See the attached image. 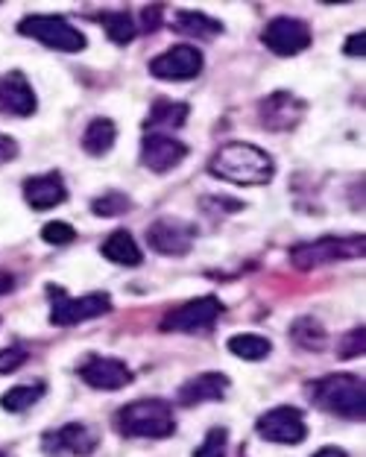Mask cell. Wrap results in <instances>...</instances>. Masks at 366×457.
Returning <instances> with one entry per match:
<instances>
[{
    "instance_id": "cell-25",
    "label": "cell",
    "mask_w": 366,
    "mask_h": 457,
    "mask_svg": "<svg viewBox=\"0 0 366 457\" xmlns=\"http://www.w3.org/2000/svg\"><path fill=\"white\" fill-rule=\"evenodd\" d=\"M229 352L244 361H264L273 352V343L261 335H235L229 340Z\"/></svg>"
},
{
    "instance_id": "cell-16",
    "label": "cell",
    "mask_w": 366,
    "mask_h": 457,
    "mask_svg": "<svg viewBox=\"0 0 366 457\" xmlns=\"http://www.w3.org/2000/svg\"><path fill=\"white\" fill-rule=\"evenodd\" d=\"M305 114V103L299 97H293L290 91H276L261 103V120L267 123L273 132H287L302 120Z\"/></svg>"
},
{
    "instance_id": "cell-28",
    "label": "cell",
    "mask_w": 366,
    "mask_h": 457,
    "mask_svg": "<svg viewBox=\"0 0 366 457\" xmlns=\"http://www.w3.org/2000/svg\"><path fill=\"white\" fill-rule=\"evenodd\" d=\"M226 443H229L226 428H212L205 434L200 449L194 452V457H226Z\"/></svg>"
},
{
    "instance_id": "cell-2",
    "label": "cell",
    "mask_w": 366,
    "mask_h": 457,
    "mask_svg": "<svg viewBox=\"0 0 366 457\" xmlns=\"http://www.w3.org/2000/svg\"><path fill=\"white\" fill-rule=\"evenodd\" d=\"M311 399L317 408L326 413L343 420H363L366 411V393H363V381L352 372H334L320 381H311Z\"/></svg>"
},
{
    "instance_id": "cell-35",
    "label": "cell",
    "mask_w": 366,
    "mask_h": 457,
    "mask_svg": "<svg viewBox=\"0 0 366 457\" xmlns=\"http://www.w3.org/2000/svg\"><path fill=\"white\" fill-rule=\"evenodd\" d=\"M12 287H15V278L9 276V273H0V296L9 294V290H12Z\"/></svg>"
},
{
    "instance_id": "cell-7",
    "label": "cell",
    "mask_w": 366,
    "mask_h": 457,
    "mask_svg": "<svg viewBox=\"0 0 366 457\" xmlns=\"http://www.w3.org/2000/svg\"><path fill=\"white\" fill-rule=\"evenodd\" d=\"M220 314H223V303H220L217 296H200V299H191V303H185L179 308H173L171 314L164 317L162 328L164 331H187V335H194V331H208L212 328Z\"/></svg>"
},
{
    "instance_id": "cell-6",
    "label": "cell",
    "mask_w": 366,
    "mask_h": 457,
    "mask_svg": "<svg viewBox=\"0 0 366 457\" xmlns=\"http://www.w3.org/2000/svg\"><path fill=\"white\" fill-rule=\"evenodd\" d=\"M112 311V299L106 294H86L79 299L65 296L62 290H54V308H50V323L54 326H77L86 320L103 317Z\"/></svg>"
},
{
    "instance_id": "cell-10",
    "label": "cell",
    "mask_w": 366,
    "mask_h": 457,
    "mask_svg": "<svg viewBox=\"0 0 366 457\" xmlns=\"http://www.w3.org/2000/svg\"><path fill=\"white\" fill-rule=\"evenodd\" d=\"M264 45L273 50L276 56H296L302 50H308L311 45V29L305 21L299 18H273L270 24L264 27Z\"/></svg>"
},
{
    "instance_id": "cell-32",
    "label": "cell",
    "mask_w": 366,
    "mask_h": 457,
    "mask_svg": "<svg viewBox=\"0 0 366 457\" xmlns=\"http://www.w3.org/2000/svg\"><path fill=\"white\" fill-rule=\"evenodd\" d=\"M346 54L354 56V59H363V56H366V33H354V36H349V41H346Z\"/></svg>"
},
{
    "instance_id": "cell-37",
    "label": "cell",
    "mask_w": 366,
    "mask_h": 457,
    "mask_svg": "<svg viewBox=\"0 0 366 457\" xmlns=\"http://www.w3.org/2000/svg\"><path fill=\"white\" fill-rule=\"evenodd\" d=\"M0 457H4V454H0Z\"/></svg>"
},
{
    "instance_id": "cell-21",
    "label": "cell",
    "mask_w": 366,
    "mask_h": 457,
    "mask_svg": "<svg viewBox=\"0 0 366 457\" xmlns=\"http://www.w3.org/2000/svg\"><path fill=\"white\" fill-rule=\"evenodd\" d=\"M173 29L179 36H191V38H214L223 33V24L217 18L205 15V12H194V9H179L173 15Z\"/></svg>"
},
{
    "instance_id": "cell-34",
    "label": "cell",
    "mask_w": 366,
    "mask_h": 457,
    "mask_svg": "<svg viewBox=\"0 0 366 457\" xmlns=\"http://www.w3.org/2000/svg\"><path fill=\"white\" fill-rule=\"evenodd\" d=\"M162 6H146L144 9V29H155L162 24Z\"/></svg>"
},
{
    "instance_id": "cell-17",
    "label": "cell",
    "mask_w": 366,
    "mask_h": 457,
    "mask_svg": "<svg viewBox=\"0 0 366 457\" xmlns=\"http://www.w3.org/2000/svg\"><path fill=\"white\" fill-rule=\"evenodd\" d=\"M24 200L29 209L36 212H47L56 209L68 200V188L62 182L59 173H45V176H33V179L24 182Z\"/></svg>"
},
{
    "instance_id": "cell-15",
    "label": "cell",
    "mask_w": 366,
    "mask_h": 457,
    "mask_svg": "<svg viewBox=\"0 0 366 457\" xmlns=\"http://www.w3.org/2000/svg\"><path fill=\"white\" fill-rule=\"evenodd\" d=\"M79 378L94 390H123L132 381V372L123 361L118 358H88L79 367Z\"/></svg>"
},
{
    "instance_id": "cell-33",
    "label": "cell",
    "mask_w": 366,
    "mask_h": 457,
    "mask_svg": "<svg viewBox=\"0 0 366 457\" xmlns=\"http://www.w3.org/2000/svg\"><path fill=\"white\" fill-rule=\"evenodd\" d=\"M18 155V141L9 138V135H0V164L12 162Z\"/></svg>"
},
{
    "instance_id": "cell-27",
    "label": "cell",
    "mask_w": 366,
    "mask_h": 457,
    "mask_svg": "<svg viewBox=\"0 0 366 457\" xmlns=\"http://www.w3.org/2000/svg\"><path fill=\"white\" fill-rule=\"evenodd\" d=\"M94 214H100V217H118L123 212H129L132 209V203H129V196L127 194H118V191H112V194H103L94 200Z\"/></svg>"
},
{
    "instance_id": "cell-12",
    "label": "cell",
    "mask_w": 366,
    "mask_h": 457,
    "mask_svg": "<svg viewBox=\"0 0 366 457\" xmlns=\"http://www.w3.org/2000/svg\"><path fill=\"white\" fill-rule=\"evenodd\" d=\"M196 237V226L185 220H173V217H162L146 228V241L162 255H185L191 253V244Z\"/></svg>"
},
{
    "instance_id": "cell-13",
    "label": "cell",
    "mask_w": 366,
    "mask_h": 457,
    "mask_svg": "<svg viewBox=\"0 0 366 457\" xmlns=\"http://www.w3.org/2000/svg\"><path fill=\"white\" fill-rule=\"evenodd\" d=\"M36 91L21 71H9V74L0 77V114H6V118H29V114H36Z\"/></svg>"
},
{
    "instance_id": "cell-22",
    "label": "cell",
    "mask_w": 366,
    "mask_h": 457,
    "mask_svg": "<svg viewBox=\"0 0 366 457\" xmlns=\"http://www.w3.org/2000/svg\"><path fill=\"white\" fill-rule=\"evenodd\" d=\"M118 141V127L109 118H94L82 132V150L88 155H106Z\"/></svg>"
},
{
    "instance_id": "cell-36",
    "label": "cell",
    "mask_w": 366,
    "mask_h": 457,
    "mask_svg": "<svg viewBox=\"0 0 366 457\" xmlns=\"http://www.w3.org/2000/svg\"><path fill=\"white\" fill-rule=\"evenodd\" d=\"M313 457H346V452H343V449H334V445H326V449H320Z\"/></svg>"
},
{
    "instance_id": "cell-20",
    "label": "cell",
    "mask_w": 366,
    "mask_h": 457,
    "mask_svg": "<svg viewBox=\"0 0 366 457\" xmlns=\"http://www.w3.org/2000/svg\"><path fill=\"white\" fill-rule=\"evenodd\" d=\"M100 253H103V258H109V262L123 264V267H138L144 262L141 246L135 244V237L127 232V228H118V232H112L106 241H103Z\"/></svg>"
},
{
    "instance_id": "cell-9",
    "label": "cell",
    "mask_w": 366,
    "mask_h": 457,
    "mask_svg": "<svg viewBox=\"0 0 366 457\" xmlns=\"http://www.w3.org/2000/svg\"><path fill=\"white\" fill-rule=\"evenodd\" d=\"M97 431L88 428V425L82 422H68L62 425L59 431H47L45 440H41V449H45L47 457H86L97 449Z\"/></svg>"
},
{
    "instance_id": "cell-14",
    "label": "cell",
    "mask_w": 366,
    "mask_h": 457,
    "mask_svg": "<svg viewBox=\"0 0 366 457\" xmlns=\"http://www.w3.org/2000/svg\"><path fill=\"white\" fill-rule=\"evenodd\" d=\"M187 155V147L182 141H176L173 135H144L141 141V164L153 173H167L179 168Z\"/></svg>"
},
{
    "instance_id": "cell-18",
    "label": "cell",
    "mask_w": 366,
    "mask_h": 457,
    "mask_svg": "<svg viewBox=\"0 0 366 457\" xmlns=\"http://www.w3.org/2000/svg\"><path fill=\"white\" fill-rule=\"evenodd\" d=\"M229 378L223 372H203L191 381H185L179 387V404H200V402H217L226 396Z\"/></svg>"
},
{
    "instance_id": "cell-5",
    "label": "cell",
    "mask_w": 366,
    "mask_h": 457,
    "mask_svg": "<svg viewBox=\"0 0 366 457\" xmlns=\"http://www.w3.org/2000/svg\"><path fill=\"white\" fill-rule=\"evenodd\" d=\"M343 258H363V235L361 237H320L313 244H299L290 253L296 270H317L322 264L343 262Z\"/></svg>"
},
{
    "instance_id": "cell-19",
    "label": "cell",
    "mask_w": 366,
    "mask_h": 457,
    "mask_svg": "<svg viewBox=\"0 0 366 457\" xmlns=\"http://www.w3.org/2000/svg\"><path fill=\"white\" fill-rule=\"evenodd\" d=\"M187 120V106L173 100H155L150 109V118L144 120L146 135H164V129H179Z\"/></svg>"
},
{
    "instance_id": "cell-29",
    "label": "cell",
    "mask_w": 366,
    "mask_h": 457,
    "mask_svg": "<svg viewBox=\"0 0 366 457\" xmlns=\"http://www.w3.org/2000/svg\"><path fill=\"white\" fill-rule=\"evenodd\" d=\"M41 237H45L47 244H54V246H65V244L73 241V237H77V232H73L71 223L54 220V223H47L45 228H41Z\"/></svg>"
},
{
    "instance_id": "cell-30",
    "label": "cell",
    "mask_w": 366,
    "mask_h": 457,
    "mask_svg": "<svg viewBox=\"0 0 366 457\" xmlns=\"http://www.w3.org/2000/svg\"><path fill=\"white\" fill-rule=\"evenodd\" d=\"M21 363H27V349L24 346H9L0 352V376L6 372H15Z\"/></svg>"
},
{
    "instance_id": "cell-24",
    "label": "cell",
    "mask_w": 366,
    "mask_h": 457,
    "mask_svg": "<svg viewBox=\"0 0 366 457\" xmlns=\"http://www.w3.org/2000/svg\"><path fill=\"white\" fill-rule=\"evenodd\" d=\"M41 396H45V384H41V381H36V384H18V387L4 393L0 404H4V411H9V413H24L27 408H33V404Z\"/></svg>"
},
{
    "instance_id": "cell-1",
    "label": "cell",
    "mask_w": 366,
    "mask_h": 457,
    "mask_svg": "<svg viewBox=\"0 0 366 457\" xmlns=\"http://www.w3.org/2000/svg\"><path fill=\"white\" fill-rule=\"evenodd\" d=\"M208 170L217 179L235 182V185H267L273 179L276 164L273 159L255 147V144H244V141H232L223 144L208 162Z\"/></svg>"
},
{
    "instance_id": "cell-4",
    "label": "cell",
    "mask_w": 366,
    "mask_h": 457,
    "mask_svg": "<svg viewBox=\"0 0 366 457\" xmlns=\"http://www.w3.org/2000/svg\"><path fill=\"white\" fill-rule=\"evenodd\" d=\"M18 33L41 41L45 47L62 50V54H79V50H86V36L68 18L59 15H27L18 24Z\"/></svg>"
},
{
    "instance_id": "cell-8",
    "label": "cell",
    "mask_w": 366,
    "mask_h": 457,
    "mask_svg": "<svg viewBox=\"0 0 366 457\" xmlns=\"http://www.w3.org/2000/svg\"><path fill=\"white\" fill-rule=\"evenodd\" d=\"M255 428L267 443H281V445H296L308 437V425H305V417H302V411L287 408V404L258 417Z\"/></svg>"
},
{
    "instance_id": "cell-11",
    "label": "cell",
    "mask_w": 366,
    "mask_h": 457,
    "mask_svg": "<svg viewBox=\"0 0 366 457\" xmlns=\"http://www.w3.org/2000/svg\"><path fill=\"white\" fill-rule=\"evenodd\" d=\"M203 71V54L191 45H176L150 62V74L159 79H194Z\"/></svg>"
},
{
    "instance_id": "cell-3",
    "label": "cell",
    "mask_w": 366,
    "mask_h": 457,
    "mask_svg": "<svg viewBox=\"0 0 366 457\" xmlns=\"http://www.w3.org/2000/svg\"><path fill=\"white\" fill-rule=\"evenodd\" d=\"M118 428L123 437L164 440L176 431L173 408L162 399H138L118 413Z\"/></svg>"
},
{
    "instance_id": "cell-31",
    "label": "cell",
    "mask_w": 366,
    "mask_h": 457,
    "mask_svg": "<svg viewBox=\"0 0 366 457\" xmlns=\"http://www.w3.org/2000/svg\"><path fill=\"white\" fill-rule=\"evenodd\" d=\"M363 326L361 328H354L349 331L346 337L340 340V358H354V355H363Z\"/></svg>"
},
{
    "instance_id": "cell-23",
    "label": "cell",
    "mask_w": 366,
    "mask_h": 457,
    "mask_svg": "<svg viewBox=\"0 0 366 457\" xmlns=\"http://www.w3.org/2000/svg\"><path fill=\"white\" fill-rule=\"evenodd\" d=\"M290 337L296 340L302 349H308V352H322V349L329 346L326 328H322L320 320H313V317H299L296 323L290 326Z\"/></svg>"
},
{
    "instance_id": "cell-26",
    "label": "cell",
    "mask_w": 366,
    "mask_h": 457,
    "mask_svg": "<svg viewBox=\"0 0 366 457\" xmlns=\"http://www.w3.org/2000/svg\"><path fill=\"white\" fill-rule=\"evenodd\" d=\"M100 24L114 45H129V41L135 38V21L129 12H103Z\"/></svg>"
}]
</instances>
